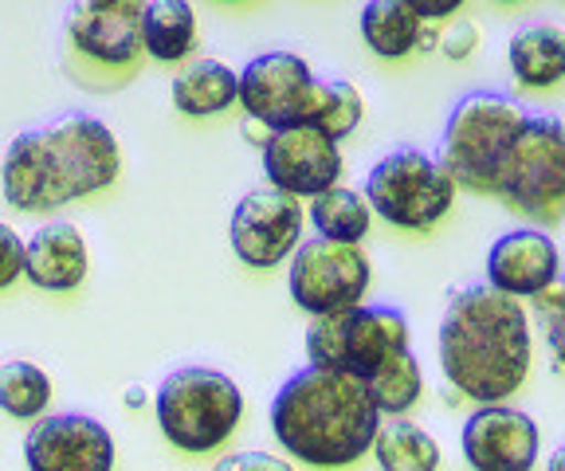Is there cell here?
I'll return each instance as SVG.
<instances>
[{
	"instance_id": "6da1fadb",
	"label": "cell",
	"mask_w": 565,
	"mask_h": 471,
	"mask_svg": "<svg viewBox=\"0 0 565 471\" xmlns=\"http://www.w3.org/2000/svg\"><path fill=\"white\" fill-rule=\"evenodd\" d=\"M436 354L451 393L476 405L511 400L534 365V330L522 299L491 283L456 291L436 334Z\"/></svg>"
},
{
	"instance_id": "3957f363",
	"label": "cell",
	"mask_w": 565,
	"mask_h": 471,
	"mask_svg": "<svg viewBox=\"0 0 565 471\" xmlns=\"http://www.w3.org/2000/svg\"><path fill=\"white\" fill-rule=\"evenodd\" d=\"M381 409L362 377L315 365L291 374L271 400V432L307 468H350L373 452Z\"/></svg>"
},
{
	"instance_id": "ba28073f",
	"label": "cell",
	"mask_w": 565,
	"mask_h": 471,
	"mask_svg": "<svg viewBox=\"0 0 565 471\" xmlns=\"http://www.w3.org/2000/svg\"><path fill=\"white\" fill-rule=\"evenodd\" d=\"M365 196L373 213L401 232H433L456 205V178L444 165V158H433L424 150H393L377 161L365 178Z\"/></svg>"
},
{
	"instance_id": "1f68e13d",
	"label": "cell",
	"mask_w": 565,
	"mask_h": 471,
	"mask_svg": "<svg viewBox=\"0 0 565 471\" xmlns=\"http://www.w3.org/2000/svg\"><path fill=\"white\" fill-rule=\"evenodd\" d=\"M146 400H150V397H146V389H141V385H134V389L126 393V405H130V409H141Z\"/></svg>"
},
{
	"instance_id": "cb8c5ba5",
	"label": "cell",
	"mask_w": 565,
	"mask_h": 471,
	"mask_svg": "<svg viewBox=\"0 0 565 471\" xmlns=\"http://www.w3.org/2000/svg\"><path fill=\"white\" fill-rule=\"evenodd\" d=\"M52 405V377L35 362L0 365V413L17 420H40Z\"/></svg>"
},
{
	"instance_id": "7c38bea8",
	"label": "cell",
	"mask_w": 565,
	"mask_h": 471,
	"mask_svg": "<svg viewBox=\"0 0 565 471\" xmlns=\"http://www.w3.org/2000/svg\"><path fill=\"white\" fill-rule=\"evenodd\" d=\"M264 173L267 185L282 193L315 201L330 185L342 181V150L330 133L315 126H287V130H267L264 142Z\"/></svg>"
},
{
	"instance_id": "7402d4cb",
	"label": "cell",
	"mask_w": 565,
	"mask_h": 471,
	"mask_svg": "<svg viewBox=\"0 0 565 471\" xmlns=\"http://www.w3.org/2000/svg\"><path fill=\"white\" fill-rule=\"evenodd\" d=\"M373 456H377V468L385 471H436L444 463V452L433 440V432H424L420 425H413L408 413L381 420L377 440H373Z\"/></svg>"
},
{
	"instance_id": "44dd1931",
	"label": "cell",
	"mask_w": 565,
	"mask_h": 471,
	"mask_svg": "<svg viewBox=\"0 0 565 471\" xmlns=\"http://www.w3.org/2000/svg\"><path fill=\"white\" fill-rule=\"evenodd\" d=\"M196 44V12L189 0H150L141 17V47L158 63L189 60Z\"/></svg>"
},
{
	"instance_id": "e0dca14e",
	"label": "cell",
	"mask_w": 565,
	"mask_h": 471,
	"mask_svg": "<svg viewBox=\"0 0 565 471\" xmlns=\"http://www.w3.org/2000/svg\"><path fill=\"white\" fill-rule=\"evenodd\" d=\"M90 251L71 221H47L24 244V279L40 291H75L87 279Z\"/></svg>"
},
{
	"instance_id": "ac0fdd59",
	"label": "cell",
	"mask_w": 565,
	"mask_h": 471,
	"mask_svg": "<svg viewBox=\"0 0 565 471\" xmlns=\"http://www.w3.org/2000/svg\"><path fill=\"white\" fill-rule=\"evenodd\" d=\"M507 67L526 90H550L565 83V28L546 20L522 24L507 44Z\"/></svg>"
},
{
	"instance_id": "83f0119b",
	"label": "cell",
	"mask_w": 565,
	"mask_h": 471,
	"mask_svg": "<svg viewBox=\"0 0 565 471\" xmlns=\"http://www.w3.org/2000/svg\"><path fill=\"white\" fill-rule=\"evenodd\" d=\"M24 244L12 224L0 221V291H9L17 279H24Z\"/></svg>"
},
{
	"instance_id": "8fae6325",
	"label": "cell",
	"mask_w": 565,
	"mask_h": 471,
	"mask_svg": "<svg viewBox=\"0 0 565 471\" xmlns=\"http://www.w3.org/2000/svg\"><path fill=\"white\" fill-rule=\"evenodd\" d=\"M302 213L299 196L282 193L275 185L252 189L236 201L228 224V244L244 267H279L282 259H291L295 248L302 244Z\"/></svg>"
},
{
	"instance_id": "4dcf8cb0",
	"label": "cell",
	"mask_w": 565,
	"mask_h": 471,
	"mask_svg": "<svg viewBox=\"0 0 565 471\" xmlns=\"http://www.w3.org/2000/svg\"><path fill=\"white\" fill-rule=\"evenodd\" d=\"M221 468H287L282 460H271L264 452H244V456H232V460H221Z\"/></svg>"
},
{
	"instance_id": "836d02e7",
	"label": "cell",
	"mask_w": 565,
	"mask_h": 471,
	"mask_svg": "<svg viewBox=\"0 0 565 471\" xmlns=\"http://www.w3.org/2000/svg\"><path fill=\"white\" fill-rule=\"evenodd\" d=\"M494 4H522V0H494Z\"/></svg>"
},
{
	"instance_id": "5bb4252c",
	"label": "cell",
	"mask_w": 565,
	"mask_h": 471,
	"mask_svg": "<svg viewBox=\"0 0 565 471\" xmlns=\"http://www.w3.org/2000/svg\"><path fill=\"white\" fill-rule=\"evenodd\" d=\"M24 463L32 471H110L115 436L103 420L83 413L40 417L24 436Z\"/></svg>"
},
{
	"instance_id": "f1b7e54d",
	"label": "cell",
	"mask_w": 565,
	"mask_h": 471,
	"mask_svg": "<svg viewBox=\"0 0 565 471\" xmlns=\"http://www.w3.org/2000/svg\"><path fill=\"white\" fill-rule=\"evenodd\" d=\"M476 47H479V24H471V20H456V24L440 36V55L451 63L471 60Z\"/></svg>"
},
{
	"instance_id": "7a4b0ae2",
	"label": "cell",
	"mask_w": 565,
	"mask_h": 471,
	"mask_svg": "<svg viewBox=\"0 0 565 471\" xmlns=\"http://www.w3.org/2000/svg\"><path fill=\"white\" fill-rule=\"evenodd\" d=\"M118 173L122 150L115 130L103 118L71 110L12 138L0 165V189L20 213H55L110 189Z\"/></svg>"
},
{
	"instance_id": "9c48e42d",
	"label": "cell",
	"mask_w": 565,
	"mask_h": 471,
	"mask_svg": "<svg viewBox=\"0 0 565 471\" xmlns=\"http://www.w3.org/2000/svg\"><path fill=\"white\" fill-rule=\"evenodd\" d=\"M373 279V267L358 244L330 240V236H310L295 248L291 271H287V291L295 307L315 314L350 311L365 299Z\"/></svg>"
},
{
	"instance_id": "52a82bcc",
	"label": "cell",
	"mask_w": 565,
	"mask_h": 471,
	"mask_svg": "<svg viewBox=\"0 0 565 471\" xmlns=\"http://www.w3.org/2000/svg\"><path fill=\"white\" fill-rule=\"evenodd\" d=\"M302 346H307V357L315 365L345 370V374L370 382L381 365L413 350V327H408V314L397 311V307L358 302L350 311L315 314Z\"/></svg>"
},
{
	"instance_id": "484cf974",
	"label": "cell",
	"mask_w": 565,
	"mask_h": 471,
	"mask_svg": "<svg viewBox=\"0 0 565 471\" xmlns=\"http://www.w3.org/2000/svg\"><path fill=\"white\" fill-rule=\"evenodd\" d=\"M365 118V98L362 90L353 87L350 79H322L318 87V103H315V118L310 126L322 133H330L334 142L350 138Z\"/></svg>"
},
{
	"instance_id": "30bf717a",
	"label": "cell",
	"mask_w": 565,
	"mask_h": 471,
	"mask_svg": "<svg viewBox=\"0 0 565 471\" xmlns=\"http://www.w3.org/2000/svg\"><path fill=\"white\" fill-rule=\"evenodd\" d=\"M322 75L310 72V63L295 52H264L247 60L239 72V107L264 130L310 126L318 103Z\"/></svg>"
},
{
	"instance_id": "d4e9b609",
	"label": "cell",
	"mask_w": 565,
	"mask_h": 471,
	"mask_svg": "<svg viewBox=\"0 0 565 471\" xmlns=\"http://www.w3.org/2000/svg\"><path fill=\"white\" fill-rule=\"evenodd\" d=\"M365 385H370L373 400H377L381 417H401V413H408L424 397V370L413 350H405L388 365H381Z\"/></svg>"
},
{
	"instance_id": "e575fe53",
	"label": "cell",
	"mask_w": 565,
	"mask_h": 471,
	"mask_svg": "<svg viewBox=\"0 0 565 471\" xmlns=\"http://www.w3.org/2000/svg\"><path fill=\"white\" fill-rule=\"evenodd\" d=\"M221 4H239V0H221Z\"/></svg>"
},
{
	"instance_id": "2e32d148",
	"label": "cell",
	"mask_w": 565,
	"mask_h": 471,
	"mask_svg": "<svg viewBox=\"0 0 565 471\" xmlns=\"http://www.w3.org/2000/svg\"><path fill=\"white\" fill-rule=\"evenodd\" d=\"M562 276V248L542 224L503 232L487 251V283L514 299H542Z\"/></svg>"
},
{
	"instance_id": "9a60e30c",
	"label": "cell",
	"mask_w": 565,
	"mask_h": 471,
	"mask_svg": "<svg viewBox=\"0 0 565 471\" xmlns=\"http://www.w3.org/2000/svg\"><path fill=\"white\" fill-rule=\"evenodd\" d=\"M150 0H71L67 36L79 55L103 67H130L141 47V17Z\"/></svg>"
},
{
	"instance_id": "f546056e",
	"label": "cell",
	"mask_w": 565,
	"mask_h": 471,
	"mask_svg": "<svg viewBox=\"0 0 565 471\" xmlns=\"http://www.w3.org/2000/svg\"><path fill=\"white\" fill-rule=\"evenodd\" d=\"M401 4H408V9L416 12V17L424 20V24H440V20L456 17L468 0H401Z\"/></svg>"
},
{
	"instance_id": "ffe728a7",
	"label": "cell",
	"mask_w": 565,
	"mask_h": 471,
	"mask_svg": "<svg viewBox=\"0 0 565 471\" xmlns=\"http://www.w3.org/2000/svg\"><path fill=\"white\" fill-rule=\"evenodd\" d=\"M358 32L377 60H408L413 52H420L424 20L401 0H365Z\"/></svg>"
},
{
	"instance_id": "603a6c76",
	"label": "cell",
	"mask_w": 565,
	"mask_h": 471,
	"mask_svg": "<svg viewBox=\"0 0 565 471\" xmlns=\"http://www.w3.org/2000/svg\"><path fill=\"white\" fill-rule=\"evenodd\" d=\"M310 224H315L318 236H330V240H342V244H362L373 228L370 196H365L362 189L330 185L327 193L315 196Z\"/></svg>"
},
{
	"instance_id": "8992f818",
	"label": "cell",
	"mask_w": 565,
	"mask_h": 471,
	"mask_svg": "<svg viewBox=\"0 0 565 471\" xmlns=\"http://www.w3.org/2000/svg\"><path fill=\"white\" fill-rule=\"evenodd\" d=\"M494 196L542 228L565 221V118L526 115L499 161Z\"/></svg>"
},
{
	"instance_id": "4316f807",
	"label": "cell",
	"mask_w": 565,
	"mask_h": 471,
	"mask_svg": "<svg viewBox=\"0 0 565 471\" xmlns=\"http://www.w3.org/2000/svg\"><path fill=\"white\" fill-rule=\"evenodd\" d=\"M534 302H539V319L542 330H546L550 354H554L557 365H565V276H557V283Z\"/></svg>"
},
{
	"instance_id": "d6986e66",
	"label": "cell",
	"mask_w": 565,
	"mask_h": 471,
	"mask_svg": "<svg viewBox=\"0 0 565 471\" xmlns=\"http://www.w3.org/2000/svg\"><path fill=\"white\" fill-rule=\"evenodd\" d=\"M169 98L185 118L224 115L239 103V72L221 60H196L169 83Z\"/></svg>"
},
{
	"instance_id": "d6a6232c",
	"label": "cell",
	"mask_w": 565,
	"mask_h": 471,
	"mask_svg": "<svg viewBox=\"0 0 565 471\" xmlns=\"http://www.w3.org/2000/svg\"><path fill=\"white\" fill-rule=\"evenodd\" d=\"M546 468H550V471H565V445L557 448L554 456H550V460H546Z\"/></svg>"
},
{
	"instance_id": "4fadbf2b",
	"label": "cell",
	"mask_w": 565,
	"mask_h": 471,
	"mask_svg": "<svg viewBox=\"0 0 565 471\" xmlns=\"http://www.w3.org/2000/svg\"><path fill=\"white\" fill-rule=\"evenodd\" d=\"M459 448L476 471H530L542 456V428L530 413L491 400L463 420Z\"/></svg>"
},
{
	"instance_id": "5b68a950",
	"label": "cell",
	"mask_w": 565,
	"mask_h": 471,
	"mask_svg": "<svg viewBox=\"0 0 565 471\" xmlns=\"http://www.w3.org/2000/svg\"><path fill=\"white\" fill-rule=\"evenodd\" d=\"M526 122L519 98L503 90H471L448 110L440 158L459 189L491 196L499 189V161Z\"/></svg>"
},
{
	"instance_id": "277c9868",
	"label": "cell",
	"mask_w": 565,
	"mask_h": 471,
	"mask_svg": "<svg viewBox=\"0 0 565 471\" xmlns=\"http://www.w3.org/2000/svg\"><path fill=\"white\" fill-rule=\"evenodd\" d=\"M158 428L177 452L204 456L236 432L244 417V393L221 370L209 365H181L153 393Z\"/></svg>"
}]
</instances>
